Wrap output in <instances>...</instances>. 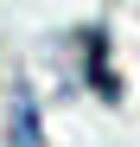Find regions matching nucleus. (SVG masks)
<instances>
[{"label":"nucleus","mask_w":140,"mask_h":147,"mask_svg":"<svg viewBox=\"0 0 140 147\" xmlns=\"http://www.w3.org/2000/svg\"><path fill=\"white\" fill-rule=\"evenodd\" d=\"M7 147H38V102H32V90H13V102H7Z\"/></svg>","instance_id":"f257e3e1"}]
</instances>
